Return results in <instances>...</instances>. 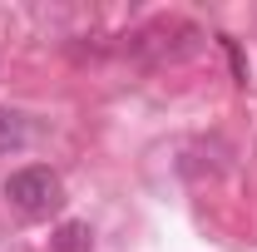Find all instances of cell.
Wrapping results in <instances>:
<instances>
[{
	"instance_id": "3",
	"label": "cell",
	"mask_w": 257,
	"mask_h": 252,
	"mask_svg": "<svg viewBox=\"0 0 257 252\" xmlns=\"http://www.w3.org/2000/svg\"><path fill=\"white\" fill-rule=\"evenodd\" d=\"M25 139H30L25 119H20L15 109H0V154H10V149H25Z\"/></svg>"
},
{
	"instance_id": "1",
	"label": "cell",
	"mask_w": 257,
	"mask_h": 252,
	"mask_svg": "<svg viewBox=\"0 0 257 252\" xmlns=\"http://www.w3.org/2000/svg\"><path fill=\"white\" fill-rule=\"evenodd\" d=\"M5 198H10L15 213H25V218H45V213H55V208L64 203V188H60V178H55L50 168L30 163V168H15V173L5 178Z\"/></svg>"
},
{
	"instance_id": "2",
	"label": "cell",
	"mask_w": 257,
	"mask_h": 252,
	"mask_svg": "<svg viewBox=\"0 0 257 252\" xmlns=\"http://www.w3.org/2000/svg\"><path fill=\"white\" fill-rule=\"evenodd\" d=\"M89 237H94L89 222H64L60 232L50 237V247H55V252H89Z\"/></svg>"
}]
</instances>
